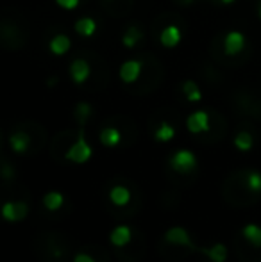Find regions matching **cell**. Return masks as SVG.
Returning a JSON list of instances; mask_svg holds the SVG:
<instances>
[{"label": "cell", "instance_id": "cb8c5ba5", "mask_svg": "<svg viewBox=\"0 0 261 262\" xmlns=\"http://www.w3.org/2000/svg\"><path fill=\"white\" fill-rule=\"evenodd\" d=\"M90 114H91V105L90 104L81 102V104L77 105V116H79V120L83 121V123L90 118Z\"/></svg>", "mask_w": 261, "mask_h": 262}, {"label": "cell", "instance_id": "2e32d148", "mask_svg": "<svg viewBox=\"0 0 261 262\" xmlns=\"http://www.w3.org/2000/svg\"><path fill=\"white\" fill-rule=\"evenodd\" d=\"M109 200L116 205V207H126L131 200V193L126 186H115L109 191Z\"/></svg>", "mask_w": 261, "mask_h": 262}, {"label": "cell", "instance_id": "484cf974", "mask_svg": "<svg viewBox=\"0 0 261 262\" xmlns=\"http://www.w3.org/2000/svg\"><path fill=\"white\" fill-rule=\"evenodd\" d=\"M73 262H97V260H95L93 257L88 255V253H77Z\"/></svg>", "mask_w": 261, "mask_h": 262}, {"label": "cell", "instance_id": "4fadbf2b", "mask_svg": "<svg viewBox=\"0 0 261 262\" xmlns=\"http://www.w3.org/2000/svg\"><path fill=\"white\" fill-rule=\"evenodd\" d=\"M131 235H132L131 228L126 227V225H120V227H116L111 230V234H109V241H111L113 246H118L120 248V246H126L127 243L131 241Z\"/></svg>", "mask_w": 261, "mask_h": 262}, {"label": "cell", "instance_id": "5bb4252c", "mask_svg": "<svg viewBox=\"0 0 261 262\" xmlns=\"http://www.w3.org/2000/svg\"><path fill=\"white\" fill-rule=\"evenodd\" d=\"M72 47V41L66 34H56L49 43V49L54 55H65Z\"/></svg>", "mask_w": 261, "mask_h": 262}, {"label": "cell", "instance_id": "52a82bcc", "mask_svg": "<svg viewBox=\"0 0 261 262\" xmlns=\"http://www.w3.org/2000/svg\"><path fill=\"white\" fill-rule=\"evenodd\" d=\"M91 75V66L86 59H75L70 64V79L75 84H84Z\"/></svg>", "mask_w": 261, "mask_h": 262}, {"label": "cell", "instance_id": "8992f818", "mask_svg": "<svg viewBox=\"0 0 261 262\" xmlns=\"http://www.w3.org/2000/svg\"><path fill=\"white\" fill-rule=\"evenodd\" d=\"M27 212H29V207H27V204H24V202H6L2 207L4 220L13 221V223L14 221L25 220Z\"/></svg>", "mask_w": 261, "mask_h": 262}, {"label": "cell", "instance_id": "ba28073f", "mask_svg": "<svg viewBox=\"0 0 261 262\" xmlns=\"http://www.w3.org/2000/svg\"><path fill=\"white\" fill-rule=\"evenodd\" d=\"M165 241L170 243V245H177V246H188V248L195 250V246L192 245V239H190V234L185 230L183 227H174L168 228L165 232Z\"/></svg>", "mask_w": 261, "mask_h": 262}, {"label": "cell", "instance_id": "30bf717a", "mask_svg": "<svg viewBox=\"0 0 261 262\" xmlns=\"http://www.w3.org/2000/svg\"><path fill=\"white\" fill-rule=\"evenodd\" d=\"M98 139H101V143L106 146V148H115V146H118L120 141H122V134H120L118 128L106 127V128H102V130H101Z\"/></svg>", "mask_w": 261, "mask_h": 262}, {"label": "cell", "instance_id": "44dd1931", "mask_svg": "<svg viewBox=\"0 0 261 262\" xmlns=\"http://www.w3.org/2000/svg\"><path fill=\"white\" fill-rule=\"evenodd\" d=\"M234 146H236L240 152H249V150L254 146V139H252V136L249 134V132L242 130L236 134V138H234Z\"/></svg>", "mask_w": 261, "mask_h": 262}, {"label": "cell", "instance_id": "603a6c76", "mask_svg": "<svg viewBox=\"0 0 261 262\" xmlns=\"http://www.w3.org/2000/svg\"><path fill=\"white\" fill-rule=\"evenodd\" d=\"M245 184H247L249 191L252 193H261V173L252 169V171L247 173V179H245Z\"/></svg>", "mask_w": 261, "mask_h": 262}, {"label": "cell", "instance_id": "7c38bea8", "mask_svg": "<svg viewBox=\"0 0 261 262\" xmlns=\"http://www.w3.org/2000/svg\"><path fill=\"white\" fill-rule=\"evenodd\" d=\"M73 29H75L77 34L83 36V38H91V36L97 32V21L90 16H83L75 21Z\"/></svg>", "mask_w": 261, "mask_h": 262}, {"label": "cell", "instance_id": "7a4b0ae2", "mask_svg": "<svg viewBox=\"0 0 261 262\" xmlns=\"http://www.w3.org/2000/svg\"><path fill=\"white\" fill-rule=\"evenodd\" d=\"M170 166L174 171L186 175V173H192L197 169V157L192 150H177L170 157Z\"/></svg>", "mask_w": 261, "mask_h": 262}, {"label": "cell", "instance_id": "8fae6325", "mask_svg": "<svg viewBox=\"0 0 261 262\" xmlns=\"http://www.w3.org/2000/svg\"><path fill=\"white\" fill-rule=\"evenodd\" d=\"M9 146L14 154H20L22 156V154L27 152V148L31 146V138H29V134H25V132H14V134L9 136Z\"/></svg>", "mask_w": 261, "mask_h": 262}, {"label": "cell", "instance_id": "6da1fadb", "mask_svg": "<svg viewBox=\"0 0 261 262\" xmlns=\"http://www.w3.org/2000/svg\"><path fill=\"white\" fill-rule=\"evenodd\" d=\"M91 156H93V150H91L90 143L84 138V132L79 130V138H77V141L68 148L65 157L68 159V161L75 162V164H84V162L90 161Z\"/></svg>", "mask_w": 261, "mask_h": 262}, {"label": "cell", "instance_id": "e0dca14e", "mask_svg": "<svg viewBox=\"0 0 261 262\" xmlns=\"http://www.w3.org/2000/svg\"><path fill=\"white\" fill-rule=\"evenodd\" d=\"M200 252L213 262H226V259H227V248L222 245V243H216V245H213L211 248H200Z\"/></svg>", "mask_w": 261, "mask_h": 262}, {"label": "cell", "instance_id": "d4e9b609", "mask_svg": "<svg viewBox=\"0 0 261 262\" xmlns=\"http://www.w3.org/2000/svg\"><path fill=\"white\" fill-rule=\"evenodd\" d=\"M56 4L61 7V9H66V11H73L79 7L81 0H56Z\"/></svg>", "mask_w": 261, "mask_h": 262}, {"label": "cell", "instance_id": "83f0119b", "mask_svg": "<svg viewBox=\"0 0 261 262\" xmlns=\"http://www.w3.org/2000/svg\"><path fill=\"white\" fill-rule=\"evenodd\" d=\"M258 14H259V18H261V4H259V9H258Z\"/></svg>", "mask_w": 261, "mask_h": 262}, {"label": "cell", "instance_id": "5b68a950", "mask_svg": "<svg viewBox=\"0 0 261 262\" xmlns=\"http://www.w3.org/2000/svg\"><path fill=\"white\" fill-rule=\"evenodd\" d=\"M245 34L240 31H231L224 38V52L227 55H238L245 47Z\"/></svg>", "mask_w": 261, "mask_h": 262}, {"label": "cell", "instance_id": "d6986e66", "mask_svg": "<svg viewBox=\"0 0 261 262\" xmlns=\"http://www.w3.org/2000/svg\"><path fill=\"white\" fill-rule=\"evenodd\" d=\"M65 204V196L59 191H49V193L43 196V205L49 210H57L61 209Z\"/></svg>", "mask_w": 261, "mask_h": 262}, {"label": "cell", "instance_id": "277c9868", "mask_svg": "<svg viewBox=\"0 0 261 262\" xmlns=\"http://www.w3.org/2000/svg\"><path fill=\"white\" fill-rule=\"evenodd\" d=\"M142 68H143V62L136 61V59H129V61L122 62V66L118 70L120 80L126 84L136 82L139 79V75H142Z\"/></svg>", "mask_w": 261, "mask_h": 262}, {"label": "cell", "instance_id": "9a60e30c", "mask_svg": "<svg viewBox=\"0 0 261 262\" xmlns=\"http://www.w3.org/2000/svg\"><path fill=\"white\" fill-rule=\"evenodd\" d=\"M242 235L247 243H251L254 248H261V227L256 223H249L242 228Z\"/></svg>", "mask_w": 261, "mask_h": 262}, {"label": "cell", "instance_id": "ac0fdd59", "mask_svg": "<svg viewBox=\"0 0 261 262\" xmlns=\"http://www.w3.org/2000/svg\"><path fill=\"white\" fill-rule=\"evenodd\" d=\"M183 93H185L186 100L192 102V104H197V102L202 100L200 88H198L193 80H186V82H183Z\"/></svg>", "mask_w": 261, "mask_h": 262}, {"label": "cell", "instance_id": "7402d4cb", "mask_svg": "<svg viewBox=\"0 0 261 262\" xmlns=\"http://www.w3.org/2000/svg\"><path fill=\"white\" fill-rule=\"evenodd\" d=\"M142 36L143 34L136 27H129L126 31V34H124V38H122L124 47H126V49H134L136 43H138L139 39H142Z\"/></svg>", "mask_w": 261, "mask_h": 262}, {"label": "cell", "instance_id": "3957f363", "mask_svg": "<svg viewBox=\"0 0 261 262\" xmlns=\"http://www.w3.org/2000/svg\"><path fill=\"white\" fill-rule=\"evenodd\" d=\"M211 127V121H209V114L206 111H195L186 118V128L192 134H202V132H208Z\"/></svg>", "mask_w": 261, "mask_h": 262}, {"label": "cell", "instance_id": "ffe728a7", "mask_svg": "<svg viewBox=\"0 0 261 262\" xmlns=\"http://www.w3.org/2000/svg\"><path fill=\"white\" fill-rule=\"evenodd\" d=\"M154 138H156V141H159V143H168L175 138V128L172 127L170 123L163 121V123L156 128V132H154Z\"/></svg>", "mask_w": 261, "mask_h": 262}, {"label": "cell", "instance_id": "9c48e42d", "mask_svg": "<svg viewBox=\"0 0 261 262\" xmlns=\"http://www.w3.org/2000/svg\"><path fill=\"white\" fill-rule=\"evenodd\" d=\"M181 39H183V32L177 25H168L159 34V41L165 49H175L181 43Z\"/></svg>", "mask_w": 261, "mask_h": 262}, {"label": "cell", "instance_id": "4316f807", "mask_svg": "<svg viewBox=\"0 0 261 262\" xmlns=\"http://www.w3.org/2000/svg\"><path fill=\"white\" fill-rule=\"evenodd\" d=\"M220 2H222L224 6H231V4H234L236 0H220Z\"/></svg>", "mask_w": 261, "mask_h": 262}]
</instances>
